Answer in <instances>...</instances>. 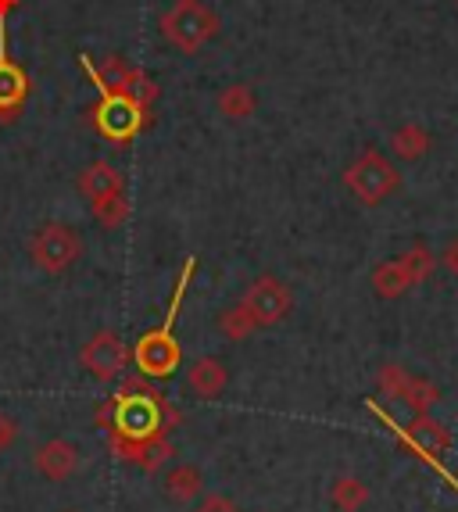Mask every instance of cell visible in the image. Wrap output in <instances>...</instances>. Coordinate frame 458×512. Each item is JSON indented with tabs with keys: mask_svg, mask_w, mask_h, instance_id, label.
<instances>
[{
	"mask_svg": "<svg viewBox=\"0 0 458 512\" xmlns=\"http://www.w3.org/2000/svg\"><path fill=\"white\" fill-rule=\"evenodd\" d=\"M79 251H83L79 233L72 230L68 222H43L40 230L33 233V240H29V258H33L36 269L47 276L68 273V269L76 265Z\"/></svg>",
	"mask_w": 458,
	"mask_h": 512,
	"instance_id": "5",
	"label": "cell"
},
{
	"mask_svg": "<svg viewBox=\"0 0 458 512\" xmlns=\"http://www.w3.org/2000/svg\"><path fill=\"white\" fill-rule=\"evenodd\" d=\"M76 187H79V194H83L86 205L97 208V205H104V201H111V197L126 194V176H122L111 162H90V165H83V172H79Z\"/></svg>",
	"mask_w": 458,
	"mask_h": 512,
	"instance_id": "10",
	"label": "cell"
},
{
	"mask_svg": "<svg viewBox=\"0 0 458 512\" xmlns=\"http://www.w3.org/2000/svg\"><path fill=\"white\" fill-rule=\"evenodd\" d=\"M405 437H408V444H416L423 455H444V448H448V430H444V423H437L430 412H419L405 427Z\"/></svg>",
	"mask_w": 458,
	"mask_h": 512,
	"instance_id": "14",
	"label": "cell"
},
{
	"mask_svg": "<svg viewBox=\"0 0 458 512\" xmlns=\"http://www.w3.org/2000/svg\"><path fill=\"white\" fill-rule=\"evenodd\" d=\"M401 262H405V269L412 273V280L416 283H423L426 276L433 273V255L426 248H412V251H405L401 255Z\"/></svg>",
	"mask_w": 458,
	"mask_h": 512,
	"instance_id": "23",
	"label": "cell"
},
{
	"mask_svg": "<svg viewBox=\"0 0 458 512\" xmlns=\"http://www.w3.org/2000/svg\"><path fill=\"white\" fill-rule=\"evenodd\" d=\"M215 104H219V115H226V119H233V122H244V119H251V115H255L258 97L247 83H233V86H226V90H222Z\"/></svg>",
	"mask_w": 458,
	"mask_h": 512,
	"instance_id": "17",
	"label": "cell"
},
{
	"mask_svg": "<svg viewBox=\"0 0 458 512\" xmlns=\"http://www.w3.org/2000/svg\"><path fill=\"white\" fill-rule=\"evenodd\" d=\"M330 502H333V509H340V512H358L369 502V487L358 477H337L330 487Z\"/></svg>",
	"mask_w": 458,
	"mask_h": 512,
	"instance_id": "20",
	"label": "cell"
},
{
	"mask_svg": "<svg viewBox=\"0 0 458 512\" xmlns=\"http://www.w3.org/2000/svg\"><path fill=\"white\" fill-rule=\"evenodd\" d=\"M430 133H426L423 126H416V122H408V126L394 129L391 137V151L398 154V158H405V162H419L426 151H430Z\"/></svg>",
	"mask_w": 458,
	"mask_h": 512,
	"instance_id": "18",
	"label": "cell"
},
{
	"mask_svg": "<svg viewBox=\"0 0 458 512\" xmlns=\"http://www.w3.org/2000/svg\"><path fill=\"white\" fill-rule=\"evenodd\" d=\"M162 36L183 54H197L219 36V15L208 0H172L162 15Z\"/></svg>",
	"mask_w": 458,
	"mask_h": 512,
	"instance_id": "2",
	"label": "cell"
},
{
	"mask_svg": "<svg viewBox=\"0 0 458 512\" xmlns=\"http://www.w3.org/2000/svg\"><path fill=\"white\" fill-rule=\"evenodd\" d=\"M18 419L15 416H8V412H0V452H11L18 444Z\"/></svg>",
	"mask_w": 458,
	"mask_h": 512,
	"instance_id": "24",
	"label": "cell"
},
{
	"mask_svg": "<svg viewBox=\"0 0 458 512\" xmlns=\"http://www.w3.org/2000/svg\"><path fill=\"white\" fill-rule=\"evenodd\" d=\"M255 330H258L255 319L247 316L240 305L226 308V312L219 316V333H222V337H229V341H247V337H251Z\"/></svg>",
	"mask_w": 458,
	"mask_h": 512,
	"instance_id": "21",
	"label": "cell"
},
{
	"mask_svg": "<svg viewBox=\"0 0 458 512\" xmlns=\"http://www.w3.org/2000/svg\"><path fill=\"white\" fill-rule=\"evenodd\" d=\"M194 258H187V265H183V276H179V287L176 294H172V308L169 316H165V323L158 326V330L144 333L140 337V344H136V366H140V373L147 376H172L179 369V344H176V312H179V301H183V294H187V283L190 276H194Z\"/></svg>",
	"mask_w": 458,
	"mask_h": 512,
	"instance_id": "1",
	"label": "cell"
},
{
	"mask_svg": "<svg viewBox=\"0 0 458 512\" xmlns=\"http://www.w3.org/2000/svg\"><path fill=\"white\" fill-rule=\"evenodd\" d=\"M344 187H348L362 205H383V201L401 187V172L394 169V162H387L380 151H365L348 165Z\"/></svg>",
	"mask_w": 458,
	"mask_h": 512,
	"instance_id": "4",
	"label": "cell"
},
{
	"mask_svg": "<svg viewBox=\"0 0 458 512\" xmlns=\"http://www.w3.org/2000/svg\"><path fill=\"white\" fill-rule=\"evenodd\" d=\"M79 65H83L86 76L94 79L97 94H101V104L94 108L97 129H101L108 140H115V144H122V140H133L136 133H140V126H144V108H140L136 101H129L126 94H119L115 86L104 83L101 72H97V65L90 61V54H79Z\"/></svg>",
	"mask_w": 458,
	"mask_h": 512,
	"instance_id": "3",
	"label": "cell"
},
{
	"mask_svg": "<svg viewBox=\"0 0 458 512\" xmlns=\"http://www.w3.org/2000/svg\"><path fill=\"white\" fill-rule=\"evenodd\" d=\"M373 287L380 298L394 301V298H401L408 287H416V280H412V273L405 269L401 258H391V262H380L373 269Z\"/></svg>",
	"mask_w": 458,
	"mask_h": 512,
	"instance_id": "16",
	"label": "cell"
},
{
	"mask_svg": "<svg viewBox=\"0 0 458 512\" xmlns=\"http://www.w3.org/2000/svg\"><path fill=\"white\" fill-rule=\"evenodd\" d=\"M94 215H97V222H101L104 230H119L122 222L129 219V201H126V194L111 197V201L97 205V208H94Z\"/></svg>",
	"mask_w": 458,
	"mask_h": 512,
	"instance_id": "22",
	"label": "cell"
},
{
	"mask_svg": "<svg viewBox=\"0 0 458 512\" xmlns=\"http://www.w3.org/2000/svg\"><path fill=\"white\" fill-rule=\"evenodd\" d=\"M448 269L458 276V240H455V244H451V248H448Z\"/></svg>",
	"mask_w": 458,
	"mask_h": 512,
	"instance_id": "26",
	"label": "cell"
},
{
	"mask_svg": "<svg viewBox=\"0 0 458 512\" xmlns=\"http://www.w3.org/2000/svg\"><path fill=\"white\" fill-rule=\"evenodd\" d=\"M97 72H101L104 83L115 86L119 94H126L129 101H136L144 111H147V104L158 97V86H154V79L147 76V72L133 69L126 58H119V54H108V58H104V65Z\"/></svg>",
	"mask_w": 458,
	"mask_h": 512,
	"instance_id": "9",
	"label": "cell"
},
{
	"mask_svg": "<svg viewBox=\"0 0 458 512\" xmlns=\"http://www.w3.org/2000/svg\"><path fill=\"white\" fill-rule=\"evenodd\" d=\"M194 512H240V509H237V502H229V498H222V495H208L201 505H197Z\"/></svg>",
	"mask_w": 458,
	"mask_h": 512,
	"instance_id": "25",
	"label": "cell"
},
{
	"mask_svg": "<svg viewBox=\"0 0 458 512\" xmlns=\"http://www.w3.org/2000/svg\"><path fill=\"white\" fill-rule=\"evenodd\" d=\"M162 487H165V498H169V502L187 505V502H194V498H201L204 477H201V470H194V466H172V470L165 473Z\"/></svg>",
	"mask_w": 458,
	"mask_h": 512,
	"instance_id": "15",
	"label": "cell"
},
{
	"mask_svg": "<svg viewBox=\"0 0 458 512\" xmlns=\"http://www.w3.org/2000/svg\"><path fill=\"white\" fill-rule=\"evenodd\" d=\"M240 308H244L247 316L255 319V326H276L290 316V308H294V298H290V287L276 276H258L251 287L244 291L240 298Z\"/></svg>",
	"mask_w": 458,
	"mask_h": 512,
	"instance_id": "6",
	"label": "cell"
},
{
	"mask_svg": "<svg viewBox=\"0 0 458 512\" xmlns=\"http://www.w3.org/2000/svg\"><path fill=\"white\" fill-rule=\"evenodd\" d=\"M158 430V405L147 394H126L115 405V437L119 441H147Z\"/></svg>",
	"mask_w": 458,
	"mask_h": 512,
	"instance_id": "8",
	"label": "cell"
},
{
	"mask_svg": "<svg viewBox=\"0 0 458 512\" xmlns=\"http://www.w3.org/2000/svg\"><path fill=\"white\" fill-rule=\"evenodd\" d=\"M79 362H83V369L94 376V380H115V376L126 369L129 351L115 330H97L94 337L83 344V351H79Z\"/></svg>",
	"mask_w": 458,
	"mask_h": 512,
	"instance_id": "7",
	"label": "cell"
},
{
	"mask_svg": "<svg viewBox=\"0 0 458 512\" xmlns=\"http://www.w3.org/2000/svg\"><path fill=\"white\" fill-rule=\"evenodd\" d=\"M229 384V369L222 366L215 355H204V359L190 362L187 366V387L201 398H219Z\"/></svg>",
	"mask_w": 458,
	"mask_h": 512,
	"instance_id": "13",
	"label": "cell"
},
{
	"mask_svg": "<svg viewBox=\"0 0 458 512\" xmlns=\"http://www.w3.org/2000/svg\"><path fill=\"white\" fill-rule=\"evenodd\" d=\"M36 470L43 480H54V484H65V480L76 477L79 470V448L65 437H51L47 444L36 448Z\"/></svg>",
	"mask_w": 458,
	"mask_h": 512,
	"instance_id": "12",
	"label": "cell"
},
{
	"mask_svg": "<svg viewBox=\"0 0 458 512\" xmlns=\"http://www.w3.org/2000/svg\"><path fill=\"white\" fill-rule=\"evenodd\" d=\"M398 402L401 405H408V409L416 412H430L433 405L441 402V394H437V387L430 384V380H423V376H412L408 373L405 376V384H401V391H398Z\"/></svg>",
	"mask_w": 458,
	"mask_h": 512,
	"instance_id": "19",
	"label": "cell"
},
{
	"mask_svg": "<svg viewBox=\"0 0 458 512\" xmlns=\"http://www.w3.org/2000/svg\"><path fill=\"white\" fill-rule=\"evenodd\" d=\"M29 90L26 72L8 58V33H4V11H0V119H15Z\"/></svg>",
	"mask_w": 458,
	"mask_h": 512,
	"instance_id": "11",
	"label": "cell"
}]
</instances>
